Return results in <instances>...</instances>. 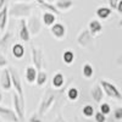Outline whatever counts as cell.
<instances>
[{
    "label": "cell",
    "instance_id": "cell-31",
    "mask_svg": "<svg viewBox=\"0 0 122 122\" xmlns=\"http://www.w3.org/2000/svg\"><path fill=\"white\" fill-rule=\"evenodd\" d=\"M114 117H115V120H117V121L122 120V107H116V109H115V111H114Z\"/></svg>",
    "mask_w": 122,
    "mask_h": 122
},
{
    "label": "cell",
    "instance_id": "cell-39",
    "mask_svg": "<svg viewBox=\"0 0 122 122\" xmlns=\"http://www.w3.org/2000/svg\"><path fill=\"white\" fill-rule=\"evenodd\" d=\"M118 26H120V27H122V18L120 20V22H118Z\"/></svg>",
    "mask_w": 122,
    "mask_h": 122
},
{
    "label": "cell",
    "instance_id": "cell-22",
    "mask_svg": "<svg viewBox=\"0 0 122 122\" xmlns=\"http://www.w3.org/2000/svg\"><path fill=\"white\" fill-rule=\"evenodd\" d=\"M37 70L34 68V66H28L26 68V81L28 83H34L37 81Z\"/></svg>",
    "mask_w": 122,
    "mask_h": 122
},
{
    "label": "cell",
    "instance_id": "cell-18",
    "mask_svg": "<svg viewBox=\"0 0 122 122\" xmlns=\"http://www.w3.org/2000/svg\"><path fill=\"white\" fill-rule=\"evenodd\" d=\"M7 15H9V5L6 4V6L0 11V32H4L6 25H7Z\"/></svg>",
    "mask_w": 122,
    "mask_h": 122
},
{
    "label": "cell",
    "instance_id": "cell-8",
    "mask_svg": "<svg viewBox=\"0 0 122 122\" xmlns=\"http://www.w3.org/2000/svg\"><path fill=\"white\" fill-rule=\"evenodd\" d=\"M12 103H14V111L16 112L20 122H25V104L21 101V99L16 93L12 94Z\"/></svg>",
    "mask_w": 122,
    "mask_h": 122
},
{
    "label": "cell",
    "instance_id": "cell-6",
    "mask_svg": "<svg viewBox=\"0 0 122 122\" xmlns=\"http://www.w3.org/2000/svg\"><path fill=\"white\" fill-rule=\"evenodd\" d=\"M32 49V62L34 65V68L38 71H43V67H44V56H43V51L42 49L37 48L36 45H32L30 46Z\"/></svg>",
    "mask_w": 122,
    "mask_h": 122
},
{
    "label": "cell",
    "instance_id": "cell-10",
    "mask_svg": "<svg viewBox=\"0 0 122 122\" xmlns=\"http://www.w3.org/2000/svg\"><path fill=\"white\" fill-rule=\"evenodd\" d=\"M0 117L6 122H20L16 112L12 109H9L1 105H0Z\"/></svg>",
    "mask_w": 122,
    "mask_h": 122
},
{
    "label": "cell",
    "instance_id": "cell-12",
    "mask_svg": "<svg viewBox=\"0 0 122 122\" xmlns=\"http://www.w3.org/2000/svg\"><path fill=\"white\" fill-rule=\"evenodd\" d=\"M50 32H51V34L56 39L61 40L62 38H65V36H66V27L62 23L56 22L55 25H53L51 27H50Z\"/></svg>",
    "mask_w": 122,
    "mask_h": 122
},
{
    "label": "cell",
    "instance_id": "cell-16",
    "mask_svg": "<svg viewBox=\"0 0 122 122\" xmlns=\"http://www.w3.org/2000/svg\"><path fill=\"white\" fill-rule=\"evenodd\" d=\"M64 84H65V76L61 72H56L51 78V86L55 89H60L64 87Z\"/></svg>",
    "mask_w": 122,
    "mask_h": 122
},
{
    "label": "cell",
    "instance_id": "cell-21",
    "mask_svg": "<svg viewBox=\"0 0 122 122\" xmlns=\"http://www.w3.org/2000/svg\"><path fill=\"white\" fill-rule=\"evenodd\" d=\"M11 38H12V33L10 32V30L5 32L3 34V37L0 38V50H1V51H5V50L7 49L9 43L11 42Z\"/></svg>",
    "mask_w": 122,
    "mask_h": 122
},
{
    "label": "cell",
    "instance_id": "cell-38",
    "mask_svg": "<svg viewBox=\"0 0 122 122\" xmlns=\"http://www.w3.org/2000/svg\"><path fill=\"white\" fill-rule=\"evenodd\" d=\"M6 4H7V3H5L4 0H0V11H1V10L6 6Z\"/></svg>",
    "mask_w": 122,
    "mask_h": 122
},
{
    "label": "cell",
    "instance_id": "cell-7",
    "mask_svg": "<svg viewBox=\"0 0 122 122\" xmlns=\"http://www.w3.org/2000/svg\"><path fill=\"white\" fill-rule=\"evenodd\" d=\"M27 27L30 36H37L42 30V22L38 16H29L27 20Z\"/></svg>",
    "mask_w": 122,
    "mask_h": 122
},
{
    "label": "cell",
    "instance_id": "cell-24",
    "mask_svg": "<svg viewBox=\"0 0 122 122\" xmlns=\"http://www.w3.org/2000/svg\"><path fill=\"white\" fill-rule=\"evenodd\" d=\"M48 81V73L45 72V71H39V72L37 73V81L36 83L38 87H43Z\"/></svg>",
    "mask_w": 122,
    "mask_h": 122
},
{
    "label": "cell",
    "instance_id": "cell-32",
    "mask_svg": "<svg viewBox=\"0 0 122 122\" xmlns=\"http://www.w3.org/2000/svg\"><path fill=\"white\" fill-rule=\"evenodd\" d=\"M7 59L3 55V54H0V68H3V67H6L7 66Z\"/></svg>",
    "mask_w": 122,
    "mask_h": 122
},
{
    "label": "cell",
    "instance_id": "cell-15",
    "mask_svg": "<svg viewBox=\"0 0 122 122\" xmlns=\"http://www.w3.org/2000/svg\"><path fill=\"white\" fill-rule=\"evenodd\" d=\"M88 30L90 32V34L95 37L98 36L99 33H101V30H103V25L99 20H93V21H90L89 25H88Z\"/></svg>",
    "mask_w": 122,
    "mask_h": 122
},
{
    "label": "cell",
    "instance_id": "cell-20",
    "mask_svg": "<svg viewBox=\"0 0 122 122\" xmlns=\"http://www.w3.org/2000/svg\"><path fill=\"white\" fill-rule=\"evenodd\" d=\"M11 53H12V55H14L16 59H22V57L25 56L26 50H25V46H23L21 43H16V44L12 45Z\"/></svg>",
    "mask_w": 122,
    "mask_h": 122
},
{
    "label": "cell",
    "instance_id": "cell-1",
    "mask_svg": "<svg viewBox=\"0 0 122 122\" xmlns=\"http://www.w3.org/2000/svg\"><path fill=\"white\" fill-rule=\"evenodd\" d=\"M34 7V3H25V1H14L9 7V15L11 17H17L25 20L30 16V12Z\"/></svg>",
    "mask_w": 122,
    "mask_h": 122
},
{
    "label": "cell",
    "instance_id": "cell-9",
    "mask_svg": "<svg viewBox=\"0 0 122 122\" xmlns=\"http://www.w3.org/2000/svg\"><path fill=\"white\" fill-rule=\"evenodd\" d=\"M0 88L3 90H10L12 88V81L9 68H4L0 75Z\"/></svg>",
    "mask_w": 122,
    "mask_h": 122
},
{
    "label": "cell",
    "instance_id": "cell-2",
    "mask_svg": "<svg viewBox=\"0 0 122 122\" xmlns=\"http://www.w3.org/2000/svg\"><path fill=\"white\" fill-rule=\"evenodd\" d=\"M77 43L84 50L92 51L94 49V37L90 34V32L88 29H83V30H81V33L77 37Z\"/></svg>",
    "mask_w": 122,
    "mask_h": 122
},
{
    "label": "cell",
    "instance_id": "cell-17",
    "mask_svg": "<svg viewBox=\"0 0 122 122\" xmlns=\"http://www.w3.org/2000/svg\"><path fill=\"white\" fill-rule=\"evenodd\" d=\"M54 5L56 6V9L59 10L60 12H62V11H67V10H70L75 4H73V1H71V0H57V1L54 3Z\"/></svg>",
    "mask_w": 122,
    "mask_h": 122
},
{
    "label": "cell",
    "instance_id": "cell-27",
    "mask_svg": "<svg viewBox=\"0 0 122 122\" xmlns=\"http://www.w3.org/2000/svg\"><path fill=\"white\" fill-rule=\"evenodd\" d=\"M62 61L66 65H71L75 61V53L71 51V50H66L62 54Z\"/></svg>",
    "mask_w": 122,
    "mask_h": 122
},
{
    "label": "cell",
    "instance_id": "cell-29",
    "mask_svg": "<svg viewBox=\"0 0 122 122\" xmlns=\"http://www.w3.org/2000/svg\"><path fill=\"white\" fill-rule=\"evenodd\" d=\"M99 109H100V110H99L100 112L103 114V115H105V116H107V115L111 112V106H110L107 103H101Z\"/></svg>",
    "mask_w": 122,
    "mask_h": 122
},
{
    "label": "cell",
    "instance_id": "cell-28",
    "mask_svg": "<svg viewBox=\"0 0 122 122\" xmlns=\"http://www.w3.org/2000/svg\"><path fill=\"white\" fill-rule=\"evenodd\" d=\"M82 114H83L86 117H92V116H94V115H95V110H94L93 105H86V106H83Z\"/></svg>",
    "mask_w": 122,
    "mask_h": 122
},
{
    "label": "cell",
    "instance_id": "cell-23",
    "mask_svg": "<svg viewBox=\"0 0 122 122\" xmlns=\"http://www.w3.org/2000/svg\"><path fill=\"white\" fill-rule=\"evenodd\" d=\"M43 23L45 26H50L56 23V15L51 14V12H44L43 14Z\"/></svg>",
    "mask_w": 122,
    "mask_h": 122
},
{
    "label": "cell",
    "instance_id": "cell-25",
    "mask_svg": "<svg viewBox=\"0 0 122 122\" xmlns=\"http://www.w3.org/2000/svg\"><path fill=\"white\" fill-rule=\"evenodd\" d=\"M82 75L86 77V78H92L93 77V75H94V68H93V66H92L90 64H84L83 66H82Z\"/></svg>",
    "mask_w": 122,
    "mask_h": 122
},
{
    "label": "cell",
    "instance_id": "cell-5",
    "mask_svg": "<svg viewBox=\"0 0 122 122\" xmlns=\"http://www.w3.org/2000/svg\"><path fill=\"white\" fill-rule=\"evenodd\" d=\"M56 99H57L56 94H54V93H48V94L45 95V98L43 99V101H42V104H40V106H39L38 115H39V116L45 115L48 111L53 107V105L55 104Z\"/></svg>",
    "mask_w": 122,
    "mask_h": 122
},
{
    "label": "cell",
    "instance_id": "cell-19",
    "mask_svg": "<svg viewBox=\"0 0 122 122\" xmlns=\"http://www.w3.org/2000/svg\"><path fill=\"white\" fill-rule=\"evenodd\" d=\"M97 16H98V18H100V20H106V18H109L110 16H111V14H112V10H111L110 7H107V6H100V7H98L97 9Z\"/></svg>",
    "mask_w": 122,
    "mask_h": 122
},
{
    "label": "cell",
    "instance_id": "cell-14",
    "mask_svg": "<svg viewBox=\"0 0 122 122\" xmlns=\"http://www.w3.org/2000/svg\"><path fill=\"white\" fill-rule=\"evenodd\" d=\"M38 6H40L43 10H45V12H51L54 15H60L61 12L56 9V6L54 5V3H50V1H44V0H37L36 3Z\"/></svg>",
    "mask_w": 122,
    "mask_h": 122
},
{
    "label": "cell",
    "instance_id": "cell-3",
    "mask_svg": "<svg viewBox=\"0 0 122 122\" xmlns=\"http://www.w3.org/2000/svg\"><path fill=\"white\" fill-rule=\"evenodd\" d=\"M99 84H100L101 88H103L105 95H107L109 98H111V99H117V100H121V99H122L121 92L118 90V88H117L115 84H112L111 82H107V81H105V79L99 81Z\"/></svg>",
    "mask_w": 122,
    "mask_h": 122
},
{
    "label": "cell",
    "instance_id": "cell-13",
    "mask_svg": "<svg viewBox=\"0 0 122 122\" xmlns=\"http://www.w3.org/2000/svg\"><path fill=\"white\" fill-rule=\"evenodd\" d=\"M90 95H92V98H93V100L95 101V103H100V104H101V101H103V99H104L105 93H104L103 88L100 87V84L97 83V84H94L93 87H92V89H90Z\"/></svg>",
    "mask_w": 122,
    "mask_h": 122
},
{
    "label": "cell",
    "instance_id": "cell-40",
    "mask_svg": "<svg viewBox=\"0 0 122 122\" xmlns=\"http://www.w3.org/2000/svg\"><path fill=\"white\" fill-rule=\"evenodd\" d=\"M1 101H3V94L0 93V103H1Z\"/></svg>",
    "mask_w": 122,
    "mask_h": 122
},
{
    "label": "cell",
    "instance_id": "cell-11",
    "mask_svg": "<svg viewBox=\"0 0 122 122\" xmlns=\"http://www.w3.org/2000/svg\"><path fill=\"white\" fill-rule=\"evenodd\" d=\"M18 38L22 42H29L30 40V34H29L26 20H20L18 22Z\"/></svg>",
    "mask_w": 122,
    "mask_h": 122
},
{
    "label": "cell",
    "instance_id": "cell-30",
    "mask_svg": "<svg viewBox=\"0 0 122 122\" xmlns=\"http://www.w3.org/2000/svg\"><path fill=\"white\" fill-rule=\"evenodd\" d=\"M95 122H106V116L103 115L100 112V111H98V112H95Z\"/></svg>",
    "mask_w": 122,
    "mask_h": 122
},
{
    "label": "cell",
    "instance_id": "cell-36",
    "mask_svg": "<svg viewBox=\"0 0 122 122\" xmlns=\"http://www.w3.org/2000/svg\"><path fill=\"white\" fill-rule=\"evenodd\" d=\"M54 122H66L65 120H64V117L62 116H61V115H59L55 120H54Z\"/></svg>",
    "mask_w": 122,
    "mask_h": 122
},
{
    "label": "cell",
    "instance_id": "cell-33",
    "mask_svg": "<svg viewBox=\"0 0 122 122\" xmlns=\"http://www.w3.org/2000/svg\"><path fill=\"white\" fill-rule=\"evenodd\" d=\"M28 122H43V121H42V118H40V116H39V115H37V114H33L32 116L29 117Z\"/></svg>",
    "mask_w": 122,
    "mask_h": 122
},
{
    "label": "cell",
    "instance_id": "cell-37",
    "mask_svg": "<svg viewBox=\"0 0 122 122\" xmlns=\"http://www.w3.org/2000/svg\"><path fill=\"white\" fill-rule=\"evenodd\" d=\"M116 64H117L118 66H122V54L118 55V57H117V60H116Z\"/></svg>",
    "mask_w": 122,
    "mask_h": 122
},
{
    "label": "cell",
    "instance_id": "cell-4",
    "mask_svg": "<svg viewBox=\"0 0 122 122\" xmlns=\"http://www.w3.org/2000/svg\"><path fill=\"white\" fill-rule=\"evenodd\" d=\"M10 71V75H11V81H12V88H15V93L20 97L21 101L25 104V94H23V86H22V82H21V78H20V75L16 71L15 67H10L9 68Z\"/></svg>",
    "mask_w": 122,
    "mask_h": 122
},
{
    "label": "cell",
    "instance_id": "cell-26",
    "mask_svg": "<svg viewBox=\"0 0 122 122\" xmlns=\"http://www.w3.org/2000/svg\"><path fill=\"white\" fill-rule=\"evenodd\" d=\"M78 98H79V90H78V88L71 87V88L67 90V99H68L70 101H76Z\"/></svg>",
    "mask_w": 122,
    "mask_h": 122
},
{
    "label": "cell",
    "instance_id": "cell-35",
    "mask_svg": "<svg viewBox=\"0 0 122 122\" xmlns=\"http://www.w3.org/2000/svg\"><path fill=\"white\" fill-rule=\"evenodd\" d=\"M117 12L118 14H122V0L118 1V5H117Z\"/></svg>",
    "mask_w": 122,
    "mask_h": 122
},
{
    "label": "cell",
    "instance_id": "cell-34",
    "mask_svg": "<svg viewBox=\"0 0 122 122\" xmlns=\"http://www.w3.org/2000/svg\"><path fill=\"white\" fill-rule=\"evenodd\" d=\"M117 5H118V0H110L109 1V7L111 10H117Z\"/></svg>",
    "mask_w": 122,
    "mask_h": 122
}]
</instances>
